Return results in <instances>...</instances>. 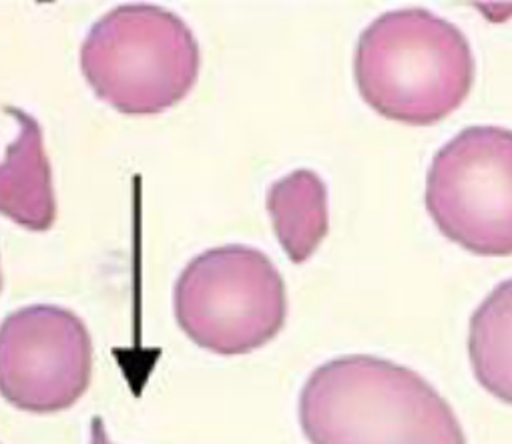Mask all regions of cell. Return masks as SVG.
Returning a JSON list of instances; mask_svg holds the SVG:
<instances>
[{
    "mask_svg": "<svg viewBox=\"0 0 512 444\" xmlns=\"http://www.w3.org/2000/svg\"><path fill=\"white\" fill-rule=\"evenodd\" d=\"M19 135L0 163V215L29 232H49L57 219L53 169L39 121L17 109L5 107Z\"/></svg>",
    "mask_w": 512,
    "mask_h": 444,
    "instance_id": "52a82bcc",
    "label": "cell"
},
{
    "mask_svg": "<svg viewBox=\"0 0 512 444\" xmlns=\"http://www.w3.org/2000/svg\"><path fill=\"white\" fill-rule=\"evenodd\" d=\"M426 209L436 228L478 256L512 254V131L474 125L432 159Z\"/></svg>",
    "mask_w": 512,
    "mask_h": 444,
    "instance_id": "5b68a950",
    "label": "cell"
},
{
    "mask_svg": "<svg viewBox=\"0 0 512 444\" xmlns=\"http://www.w3.org/2000/svg\"><path fill=\"white\" fill-rule=\"evenodd\" d=\"M268 211L280 246L294 264L308 262L330 228L328 187L310 169H298L268 191Z\"/></svg>",
    "mask_w": 512,
    "mask_h": 444,
    "instance_id": "ba28073f",
    "label": "cell"
},
{
    "mask_svg": "<svg viewBox=\"0 0 512 444\" xmlns=\"http://www.w3.org/2000/svg\"><path fill=\"white\" fill-rule=\"evenodd\" d=\"M173 308L179 328L199 348L241 356L282 332L288 296L282 274L266 254L223 246L187 264L175 284Z\"/></svg>",
    "mask_w": 512,
    "mask_h": 444,
    "instance_id": "277c9868",
    "label": "cell"
},
{
    "mask_svg": "<svg viewBox=\"0 0 512 444\" xmlns=\"http://www.w3.org/2000/svg\"><path fill=\"white\" fill-rule=\"evenodd\" d=\"M89 444H113V442L109 440L107 430H105V422H103V418H99V416H95V418L91 420V442H89Z\"/></svg>",
    "mask_w": 512,
    "mask_h": 444,
    "instance_id": "30bf717a",
    "label": "cell"
},
{
    "mask_svg": "<svg viewBox=\"0 0 512 444\" xmlns=\"http://www.w3.org/2000/svg\"><path fill=\"white\" fill-rule=\"evenodd\" d=\"M93 342L85 322L51 304L25 306L0 324V396L31 414L75 406L91 384Z\"/></svg>",
    "mask_w": 512,
    "mask_h": 444,
    "instance_id": "8992f818",
    "label": "cell"
},
{
    "mask_svg": "<svg viewBox=\"0 0 512 444\" xmlns=\"http://www.w3.org/2000/svg\"><path fill=\"white\" fill-rule=\"evenodd\" d=\"M0 290H3V270H0Z\"/></svg>",
    "mask_w": 512,
    "mask_h": 444,
    "instance_id": "8fae6325",
    "label": "cell"
},
{
    "mask_svg": "<svg viewBox=\"0 0 512 444\" xmlns=\"http://www.w3.org/2000/svg\"><path fill=\"white\" fill-rule=\"evenodd\" d=\"M468 358L478 384L512 404V278L500 282L470 316Z\"/></svg>",
    "mask_w": 512,
    "mask_h": 444,
    "instance_id": "9c48e42d",
    "label": "cell"
},
{
    "mask_svg": "<svg viewBox=\"0 0 512 444\" xmlns=\"http://www.w3.org/2000/svg\"><path fill=\"white\" fill-rule=\"evenodd\" d=\"M312 444H466L452 406L418 372L350 354L318 366L300 394Z\"/></svg>",
    "mask_w": 512,
    "mask_h": 444,
    "instance_id": "6da1fadb",
    "label": "cell"
},
{
    "mask_svg": "<svg viewBox=\"0 0 512 444\" xmlns=\"http://www.w3.org/2000/svg\"><path fill=\"white\" fill-rule=\"evenodd\" d=\"M201 53L181 17L155 5H123L101 17L81 47L95 95L125 115H157L181 103Z\"/></svg>",
    "mask_w": 512,
    "mask_h": 444,
    "instance_id": "3957f363",
    "label": "cell"
},
{
    "mask_svg": "<svg viewBox=\"0 0 512 444\" xmlns=\"http://www.w3.org/2000/svg\"><path fill=\"white\" fill-rule=\"evenodd\" d=\"M354 77L376 113L426 127L464 103L474 83V57L458 27L426 9H402L364 29Z\"/></svg>",
    "mask_w": 512,
    "mask_h": 444,
    "instance_id": "7a4b0ae2",
    "label": "cell"
}]
</instances>
